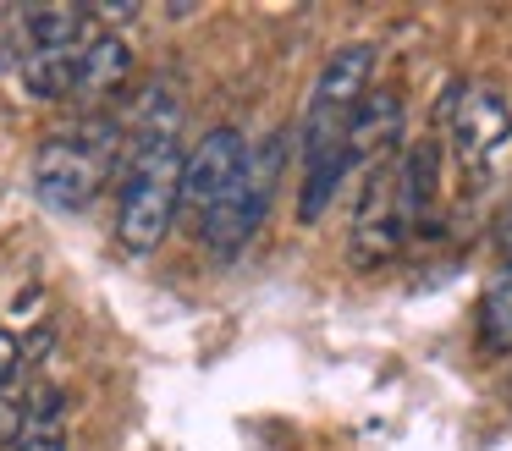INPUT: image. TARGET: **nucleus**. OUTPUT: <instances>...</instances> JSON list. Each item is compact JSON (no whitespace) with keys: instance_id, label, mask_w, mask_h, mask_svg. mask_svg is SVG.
I'll use <instances>...</instances> for the list:
<instances>
[{"instance_id":"nucleus-15","label":"nucleus","mask_w":512,"mask_h":451,"mask_svg":"<svg viewBox=\"0 0 512 451\" xmlns=\"http://www.w3.org/2000/svg\"><path fill=\"white\" fill-rule=\"evenodd\" d=\"M496 242H501V253H507V264H512V209L501 215V226H496Z\"/></svg>"},{"instance_id":"nucleus-11","label":"nucleus","mask_w":512,"mask_h":451,"mask_svg":"<svg viewBox=\"0 0 512 451\" xmlns=\"http://www.w3.org/2000/svg\"><path fill=\"white\" fill-rule=\"evenodd\" d=\"M72 61H78V44H72V50H23L17 77H23V88L34 99H67L72 83H78Z\"/></svg>"},{"instance_id":"nucleus-13","label":"nucleus","mask_w":512,"mask_h":451,"mask_svg":"<svg viewBox=\"0 0 512 451\" xmlns=\"http://www.w3.org/2000/svg\"><path fill=\"white\" fill-rule=\"evenodd\" d=\"M12 451H67V429L61 424H23Z\"/></svg>"},{"instance_id":"nucleus-3","label":"nucleus","mask_w":512,"mask_h":451,"mask_svg":"<svg viewBox=\"0 0 512 451\" xmlns=\"http://www.w3.org/2000/svg\"><path fill=\"white\" fill-rule=\"evenodd\" d=\"M276 171H281V138H270L265 149H248V165L232 182V193L199 220V237L215 259L232 264L237 253L259 237V226H265V215H270V198H276Z\"/></svg>"},{"instance_id":"nucleus-6","label":"nucleus","mask_w":512,"mask_h":451,"mask_svg":"<svg viewBox=\"0 0 512 451\" xmlns=\"http://www.w3.org/2000/svg\"><path fill=\"white\" fill-rule=\"evenodd\" d=\"M248 149L254 143L243 138L237 127H210L199 143H193L188 154H182V187H177V209H188V215H210L215 204H221L226 193H232V182L243 176L248 165Z\"/></svg>"},{"instance_id":"nucleus-1","label":"nucleus","mask_w":512,"mask_h":451,"mask_svg":"<svg viewBox=\"0 0 512 451\" xmlns=\"http://www.w3.org/2000/svg\"><path fill=\"white\" fill-rule=\"evenodd\" d=\"M375 61L380 50L369 39H347L325 55L320 77L309 88V110L298 127V160H303V187H298V220L314 226L336 204V187L347 182V116L353 105L375 88Z\"/></svg>"},{"instance_id":"nucleus-14","label":"nucleus","mask_w":512,"mask_h":451,"mask_svg":"<svg viewBox=\"0 0 512 451\" xmlns=\"http://www.w3.org/2000/svg\"><path fill=\"white\" fill-rule=\"evenodd\" d=\"M17 374H23V341L12 330H0V391H12Z\"/></svg>"},{"instance_id":"nucleus-8","label":"nucleus","mask_w":512,"mask_h":451,"mask_svg":"<svg viewBox=\"0 0 512 451\" xmlns=\"http://www.w3.org/2000/svg\"><path fill=\"white\" fill-rule=\"evenodd\" d=\"M402 138V94L397 88H369L347 116V165H369L375 171L380 154H391Z\"/></svg>"},{"instance_id":"nucleus-9","label":"nucleus","mask_w":512,"mask_h":451,"mask_svg":"<svg viewBox=\"0 0 512 451\" xmlns=\"http://www.w3.org/2000/svg\"><path fill=\"white\" fill-rule=\"evenodd\" d=\"M72 72H78V83H72V94H111V88L127 83V72H133V50H127L122 33H94V39L78 44V61H72Z\"/></svg>"},{"instance_id":"nucleus-7","label":"nucleus","mask_w":512,"mask_h":451,"mask_svg":"<svg viewBox=\"0 0 512 451\" xmlns=\"http://www.w3.org/2000/svg\"><path fill=\"white\" fill-rule=\"evenodd\" d=\"M408 242V226L397 215V198H391V165H375L364 182V198H358L353 215V264H386L391 253Z\"/></svg>"},{"instance_id":"nucleus-10","label":"nucleus","mask_w":512,"mask_h":451,"mask_svg":"<svg viewBox=\"0 0 512 451\" xmlns=\"http://www.w3.org/2000/svg\"><path fill=\"white\" fill-rule=\"evenodd\" d=\"M474 336L485 352H512V264H501V270L490 275V286L479 292Z\"/></svg>"},{"instance_id":"nucleus-4","label":"nucleus","mask_w":512,"mask_h":451,"mask_svg":"<svg viewBox=\"0 0 512 451\" xmlns=\"http://www.w3.org/2000/svg\"><path fill=\"white\" fill-rule=\"evenodd\" d=\"M446 138H452L463 171H485L512 143V105L490 83H457L446 94Z\"/></svg>"},{"instance_id":"nucleus-2","label":"nucleus","mask_w":512,"mask_h":451,"mask_svg":"<svg viewBox=\"0 0 512 451\" xmlns=\"http://www.w3.org/2000/svg\"><path fill=\"white\" fill-rule=\"evenodd\" d=\"M177 187H182L177 132H138V149L122 171V198H116V242L127 253H155L171 237Z\"/></svg>"},{"instance_id":"nucleus-5","label":"nucleus","mask_w":512,"mask_h":451,"mask_svg":"<svg viewBox=\"0 0 512 451\" xmlns=\"http://www.w3.org/2000/svg\"><path fill=\"white\" fill-rule=\"evenodd\" d=\"M100 176H105V143L83 138V132L50 138L34 154V198L56 215H83L100 193Z\"/></svg>"},{"instance_id":"nucleus-12","label":"nucleus","mask_w":512,"mask_h":451,"mask_svg":"<svg viewBox=\"0 0 512 451\" xmlns=\"http://www.w3.org/2000/svg\"><path fill=\"white\" fill-rule=\"evenodd\" d=\"M23 50H72L83 44V11L72 6H39L23 17Z\"/></svg>"}]
</instances>
